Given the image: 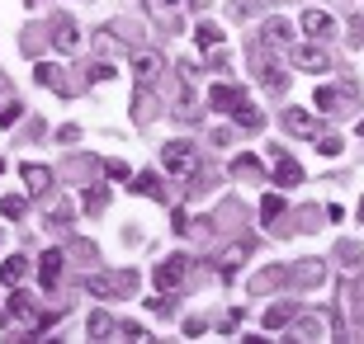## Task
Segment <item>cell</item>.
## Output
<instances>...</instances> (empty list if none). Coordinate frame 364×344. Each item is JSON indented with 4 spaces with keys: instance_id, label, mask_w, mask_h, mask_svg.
<instances>
[{
    "instance_id": "1",
    "label": "cell",
    "mask_w": 364,
    "mask_h": 344,
    "mask_svg": "<svg viewBox=\"0 0 364 344\" xmlns=\"http://www.w3.org/2000/svg\"><path fill=\"white\" fill-rule=\"evenodd\" d=\"M161 160H166V170H171V174H194V170H199V151H194L189 142H166Z\"/></svg>"
},
{
    "instance_id": "2",
    "label": "cell",
    "mask_w": 364,
    "mask_h": 344,
    "mask_svg": "<svg viewBox=\"0 0 364 344\" xmlns=\"http://www.w3.org/2000/svg\"><path fill=\"white\" fill-rule=\"evenodd\" d=\"M289 62H294V67H303V71H317V76H322V71H331V57H326L322 43H294V48H289Z\"/></svg>"
},
{
    "instance_id": "3",
    "label": "cell",
    "mask_w": 364,
    "mask_h": 344,
    "mask_svg": "<svg viewBox=\"0 0 364 344\" xmlns=\"http://www.w3.org/2000/svg\"><path fill=\"white\" fill-rule=\"evenodd\" d=\"M279 123H284V133H289V137H317V133H322V118L308 113V109H284Z\"/></svg>"
},
{
    "instance_id": "4",
    "label": "cell",
    "mask_w": 364,
    "mask_h": 344,
    "mask_svg": "<svg viewBox=\"0 0 364 344\" xmlns=\"http://www.w3.org/2000/svg\"><path fill=\"white\" fill-rule=\"evenodd\" d=\"M185 274H189V260L185 255H171V260H161V265H156V288H180V283H185Z\"/></svg>"
},
{
    "instance_id": "5",
    "label": "cell",
    "mask_w": 364,
    "mask_h": 344,
    "mask_svg": "<svg viewBox=\"0 0 364 344\" xmlns=\"http://www.w3.org/2000/svg\"><path fill=\"white\" fill-rule=\"evenodd\" d=\"M303 33H308L312 43H322V38L336 33V19H331L326 10H303Z\"/></svg>"
},
{
    "instance_id": "6",
    "label": "cell",
    "mask_w": 364,
    "mask_h": 344,
    "mask_svg": "<svg viewBox=\"0 0 364 344\" xmlns=\"http://www.w3.org/2000/svg\"><path fill=\"white\" fill-rule=\"evenodd\" d=\"M260 38L270 43V48H294V24L274 14V19H265V28H260Z\"/></svg>"
},
{
    "instance_id": "7",
    "label": "cell",
    "mask_w": 364,
    "mask_h": 344,
    "mask_svg": "<svg viewBox=\"0 0 364 344\" xmlns=\"http://www.w3.org/2000/svg\"><path fill=\"white\" fill-rule=\"evenodd\" d=\"M246 104L242 90H232V85H213L208 90V109H223V113H237V109Z\"/></svg>"
},
{
    "instance_id": "8",
    "label": "cell",
    "mask_w": 364,
    "mask_h": 344,
    "mask_svg": "<svg viewBox=\"0 0 364 344\" xmlns=\"http://www.w3.org/2000/svg\"><path fill=\"white\" fill-rule=\"evenodd\" d=\"M28 274H33V265H28L24 255H10V260L0 265V283H5V288H19Z\"/></svg>"
},
{
    "instance_id": "9",
    "label": "cell",
    "mask_w": 364,
    "mask_h": 344,
    "mask_svg": "<svg viewBox=\"0 0 364 344\" xmlns=\"http://www.w3.org/2000/svg\"><path fill=\"white\" fill-rule=\"evenodd\" d=\"M350 94H355L350 85H341V90H331V85H317V109H322V113H341Z\"/></svg>"
},
{
    "instance_id": "10",
    "label": "cell",
    "mask_w": 364,
    "mask_h": 344,
    "mask_svg": "<svg viewBox=\"0 0 364 344\" xmlns=\"http://www.w3.org/2000/svg\"><path fill=\"white\" fill-rule=\"evenodd\" d=\"M62 265H67V260H62V250H48L38 260V283L43 288H57V278H62Z\"/></svg>"
},
{
    "instance_id": "11",
    "label": "cell",
    "mask_w": 364,
    "mask_h": 344,
    "mask_svg": "<svg viewBox=\"0 0 364 344\" xmlns=\"http://www.w3.org/2000/svg\"><path fill=\"white\" fill-rule=\"evenodd\" d=\"M19 174H24L28 194H48V189H53V170H48V165H19Z\"/></svg>"
},
{
    "instance_id": "12",
    "label": "cell",
    "mask_w": 364,
    "mask_h": 344,
    "mask_svg": "<svg viewBox=\"0 0 364 344\" xmlns=\"http://www.w3.org/2000/svg\"><path fill=\"white\" fill-rule=\"evenodd\" d=\"M33 80H38L43 90L67 94V80H62V67H53V62H38V67H33Z\"/></svg>"
},
{
    "instance_id": "13",
    "label": "cell",
    "mask_w": 364,
    "mask_h": 344,
    "mask_svg": "<svg viewBox=\"0 0 364 344\" xmlns=\"http://www.w3.org/2000/svg\"><path fill=\"white\" fill-rule=\"evenodd\" d=\"M53 43H57V52H76V48H81V33H76V24H71V19H57Z\"/></svg>"
},
{
    "instance_id": "14",
    "label": "cell",
    "mask_w": 364,
    "mask_h": 344,
    "mask_svg": "<svg viewBox=\"0 0 364 344\" xmlns=\"http://www.w3.org/2000/svg\"><path fill=\"white\" fill-rule=\"evenodd\" d=\"M274 179H279L284 189H294V184H303V165H298L294 156H279V160H274Z\"/></svg>"
},
{
    "instance_id": "15",
    "label": "cell",
    "mask_w": 364,
    "mask_h": 344,
    "mask_svg": "<svg viewBox=\"0 0 364 344\" xmlns=\"http://www.w3.org/2000/svg\"><path fill=\"white\" fill-rule=\"evenodd\" d=\"M156 71H161V57H156V52H137L133 57V76L142 80V85H151V80H156Z\"/></svg>"
},
{
    "instance_id": "16",
    "label": "cell",
    "mask_w": 364,
    "mask_h": 344,
    "mask_svg": "<svg viewBox=\"0 0 364 344\" xmlns=\"http://www.w3.org/2000/svg\"><path fill=\"white\" fill-rule=\"evenodd\" d=\"M194 43H199L203 52H208V48H223V28L203 19V24H194Z\"/></svg>"
},
{
    "instance_id": "17",
    "label": "cell",
    "mask_w": 364,
    "mask_h": 344,
    "mask_svg": "<svg viewBox=\"0 0 364 344\" xmlns=\"http://www.w3.org/2000/svg\"><path fill=\"white\" fill-rule=\"evenodd\" d=\"M85 331H90V340H105V335H119V321L109 316V311H95Z\"/></svg>"
},
{
    "instance_id": "18",
    "label": "cell",
    "mask_w": 364,
    "mask_h": 344,
    "mask_svg": "<svg viewBox=\"0 0 364 344\" xmlns=\"http://www.w3.org/2000/svg\"><path fill=\"white\" fill-rule=\"evenodd\" d=\"M242 260H246V245H232V250L223 255V260H218V274H223V278H237Z\"/></svg>"
},
{
    "instance_id": "19",
    "label": "cell",
    "mask_w": 364,
    "mask_h": 344,
    "mask_svg": "<svg viewBox=\"0 0 364 344\" xmlns=\"http://www.w3.org/2000/svg\"><path fill=\"white\" fill-rule=\"evenodd\" d=\"M133 194H142V199H161V179H156L151 170H142L133 179Z\"/></svg>"
},
{
    "instance_id": "20",
    "label": "cell",
    "mask_w": 364,
    "mask_h": 344,
    "mask_svg": "<svg viewBox=\"0 0 364 344\" xmlns=\"http://www.w3.org/2000/svg\"><path fill=\"white\" fill-rule=\"evenodd\" d=\"M5 302H10V316L14 321H28V316H33V302H28L19 288H10V297H5Z\"/></svg>"
},
{
    "instance_id": "21",
    "label": "cell",
    "mask_w": 364,
    "mask_h": 344,
    "mask_svg": "<svg viewBox=\"0 0 364 344\" xmlns=\"http://www.w3.org/2000/svg\"><path fill=\"white\" fill-rule=\"evenodd\" d=\"M232 118L242 123L246 133H260V128H265V118H260V109H251V104H242V109H237V113H232Z\"/></svg>"
},
{
    "instance_id": "22",
    "label": "cell",
    "mask_w": 364,
    "mask_h": 344,
    "mask_svg": "<svg viewBox=\"0 0 364 344\" xmlns=\"http://www.w3.org/2000/svg\"><path fill=\"white\" fill-rule=\"evenodd\" d=\"M232 174H237V179H260V160L256 156H237L232 160Z\"/></svg>"
},
{
    "instance_id": "23",
    "label": "cell",
    "mask_w": 364,
    "mask_h": 344,
    "mask_svg": "<svg viewBox=\"0 0 364 344\" xmlns=\"http://www.w3.org/2000/svg\"><path fill=\"white\" fill-rule=\"evenodd\" d=\"M289 321H294V306H289V302L265 311V326H270V331H279V326H289Z\"/></svg>"
},
{
    "instance_id": "24",
    "label": "cell",
    "mask_w": 364,
    "mask_h": 344,
    "mask_svg": "<svg viewBox=\"0 0 364 344\" xmlns=\"http://www.w3.org/2000/svg\"><path fill=\"white\" fill-rule=\"evenodd\" d=\"M24 212H28V203H24V199H14V194H10V199H0V217H10V222H19Z\"/></svg>"
},
{
    "instance_id": "25",
    "label": "cell",
    "mask_w": 364,
    "mask_h": 344,
    "mask_svg": "<svg viewBox=\"0 0 364 344\" xmlns=\"http://www.w3.org/2000/svg\"><path fill=\"white\" fill-rule=\"evenodd\" d=\"M19 113H24V104H19V99H5V104H0V128H14Z\"/></svg>"
},
{
    "instance_id": "26",
    "label": "cell",
    "mask_w": 364,
    "mask_h": 344,
    "mask_svg": "<svg viewBox=\"0 0 364 344\" xmlns=\"http://www.w3.org/2000/svg\"><path fill=\"white\" fill-rule=\"evenodd\" d=\"M279 212H284V199H279V194H265V203H260V217H265V222H274Z\"/></svg>"
},
{
    "instance_id": "27",
    "label": "cell",
    "mask_w": 364,
    "mask_h": 344,
    "mask_svg": "<svg viewBox=\"0 0 364 344\" xmlns=\"http://www.w3.org/2000/svg\"><path fill=\"white\" fill-rule=\"evenodd\" d=\"M260 80H265V90H284V85H289V76H284L279 67H265V71H260Z\"/></svg>"
},
{
    "instance_id": "28",
    "label": "cell",
    "mask_w": 364,
    "mask_h": 344,
    "mask_svg": "<svg viewBox=\"0 0 364 344\" xmlns=\"http://www.w3.org/2000/svg\"><path fill=\"white\" fill-rule=\"evenodd\" d=\"M317 151H322V156H341V137L336 133H317Z\"/></svg>"
},
{
    "instance_id": "29",
    "label": "cell",
    "mask_w": 364,
    "mask_h": 344,
    "mask_svg": "<svg viewBox=\"0 0 364 344\" xmlns=\"http://www.w3.org/2000/svg\"><path fill=\"white\" fill-rule=\"evenodd\" d=\"M105 203H109V194H105V189H100V184H95L90 194H85V208H90V212H100V208H105Z\"/></svg>"
},
{
    "instance_id": "30",
    "label": "cell",
    "mask_w": 364,
    "mask_h": 344,
    "mask_svg": "<svg viewBox=\"0 0 364 344\" xmlns=\"http://www.w3.org/2000/svg\"><path fill=\"white\" fill-rule=\"evenodd\" d=\"M119 335H123V340H147V326H133V321H123Z\"/></svg>"
},
{
    "instance_id": "31",
    "label": "cell",
    "mask_w": 364,
    "mask_h": 344,
    "mask_svg": "<svg viewBox=\"0 0 364 344\" xmlns=\"http://www.w3.org/2000/svg\"><path fill=\"white\" fill-rule=\"evenodd\" d=\"M90 80H114V67H109V62H95V67H90Z\"/></svg>"
},
{
    "instance_id": "32",
    "label": "cell",
    "mask_w": 364,
    "mask_h": 344,
    "mask_svg": "<svg viewBox=\"0 0 364 344\" xmlns=\"http://www.w3.org/2000/svg\"><path fill=\"white\" fill-rule=\"evenodd\" d=\"M350 43H355V48L364 43V14H355V19H350Z\"/></svg>"
},
{
    "instance_id": "33",
    "label": "cell",
    "mask_w": 364,
    "mask_h": 344,
    "mask_svg": "<svg viewBox=\"0 0 364 344\" xmlns=\"http://www.w3.org/2000/svg\"><path fill=\"white\" fill-rule=\"evenodd\" d=\"M48 222H71V203H62V208H53V212H48Z\"/></svg>"
},
{
    "instance_id": "34",
    "label": "cell",
    "mask_w": 364,
    "mask_h": 344,
    "mask_svg": "<svg viewBox=\"0 0 364 344\" xmlns=\"http://www.w3.org/2000/svg\"><path fill=\"white\" fill-rule=\"evenodd\" d=\"M147 306L156 311V316H166V311H171V302H166V297H147Z\"/></svg>"
},
{
    "instance_id": "35",
    "label": "cell",
    "mask_w": 364,
    "mask_h": 344,
    "mask_svg": "<svg viewBox=\"0 0 364 344\" xmlns=\"http://www.w3.org/2000/svg\"><path fill=\"white\" fill-rule=\"evenodd\" d=\"M189 10H208V0H189Z\"/></svg>"
},
{
    "instance_id": "36",
    "label": "cell",
    "mask_w": 364,
    "mask_h": 344,
    "mask_svg": "<svg viewBox=\"0 0 364 344\" xmlns=\"http://www.w3.org/2000/svg\"><path fill=\"white\" fill-rule=\"evenodd\" d=\"M5 94H10V85H5V76H0V104H5Z\"/></svg>"
},
{
    "instance_id": "37",
    "label": "cell",
    "mask_w": 364,
    "mask_h": 344,
    "mask_svg": "<svg viewBox=\"0 0 364 344\" xmlns=\"http://www.w3.org/2000/svg\"><path fill=\"white\" fill-rule=\"evenodd\" d=\"M24 5H43V0H24Z\"/></svg>"
},
{
    "instance_id": "38",
    "label": "cell",
    "mask_w": 364,
    "mask_h": 344,
    "mask_svg": "<svg viewBox=\"0 0 364 344\" xmlns=\"http://www.w3.org/2000/svg\"><path fill=\"white\" fill-rule=\"evenodd\" d=\"M360 222H364V203H360Z\"/></svg>"
},
{
    "instance_id": "39",
    "label": "cell",
    "mask_w": 364,
    "mask_h": 344,
    "mask_svg": "<svg viewBox=\"0 0 364 344\" xmlns=\"http://www.w3.org/2000/svg\"><path fill=\"white\" fill-rule=\"evenodd\" d=\"M360 137H364V123H360Z\"/></svg>"
},
{
    "instance_id": "40",
    "label": "cell",
    "mask_w": 364,
    "mask_h": 344,
    "mask_svg": "<svg viewBox=\"0 0 364 344\" xmlns=\"http://www.w3.org/2000/svg\"><path fill=\"white\" fill-rule=\"evenodd\" d=\"M166 5H176V0H166Z\"/></svg>"
},
{
    "instance_id": "41",
    "label": "cell",
    "mask_w": 364,
    "mask_h": 344,
    "mask_svg": "<svg viewBox=\"0 0 364 344\" xmlns=\"http://www.w3.org/2000/svg\"><path fill=\"white\" fill-rule=\"evenodd\" d=\"M0 170H5V165H0Z\"/></svg>"
}]
</instances>
